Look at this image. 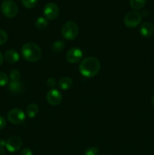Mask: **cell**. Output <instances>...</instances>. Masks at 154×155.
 <instances>
[{
  "label": "cell",
  "instance_id": "obj_1",
  "mask_svg": "<svg viewBox=\"0 0 154 155\" xmlns=\"http://www.w3.org/2000/svg\"><path fill=\"white\" fill-rule=\"evenodd\" d=\"M101 69V63L94 57H88L82 60L80 62L79 70L83 77L86 78H91L98 74Z\"/></svg>",
  "mask_w": 154,
  "mask_h": 155
},
{
  "label": "cell",
  "instance_id": "obj_2",
  "mask_svg": "<svg viewBox=\"0 0 154 155\" xmlns=\"http://www.w3.org/2000/svg\"><path fill=\"white\" fill-rule=\"evenodd\" d=\"M21 55L24 60L30 62H36L42 57L41 48L34 42H27L21 48Z\"/></svg>",
  "mask_w": 154,
  "mask_h": 155
},
{
  "label": "cell",
  "instance_id": "obj_3",
  "mask_svg": "<svg viewBox=\"0 0 154 155\" xmlns=\"http://www.w3.org/2000/svg\"><path fill=\"white\" fill-rule=\"evenodd\" d=\"M61 34L65 39H67V40H73V39H75L78 36V25L74 21H66L62 26Z\"/></svg>",
  "mask_w": 154,
  "mask_h": 155
},
{
  "label": "cell",
  "instance_id": "obj_4",
  "mask_svg": "<svg viewBox=\"0 0 154 155\" xmlns=\"http://www.w3.org/2000/svg\"><path fill=\"white\" fill-rule=\"evenodd\" d=\"M1 12L8 18H13L18 15V7L11 0H5L1 5Z\"/></svg>",
  "mask_w": 154,
  "mask_h": 155
},
{
  "label": "cell",
  "instance_id": "obj_5",
  "mask_svg": "<svg viewBox=\"0 0 154 155\" xmlns=\"http://www.w3.org/2000/svg\"><path fill=\"white\" fill-rule=\"evenodd\" d=\"M142 21L141 14L136 11L129 12L124 18V24L128 28H134L140 24Z\"/></svg>",
  "mask_w": 154,
  "mask_h": 155
},
{
  "label": "cell",
  "instance_id": "obj_6",
  "mask_svg": "<svg viewBox=\"0 0 154 155\" xmlns=\"http://www.w3.org/2000/svg\"><path fill=\"white\" fill-rule=\"evenodd\" d=\"M8 120L11 124L18 125L22 124L26 117L25 113L20 108H13L10 110L7 115Z\"/></svg>",
  "mask_w": 154,
  "mask_h": 155
},
{
  "label": "cell",
  "instance_id": "obj_7",
  "mask_svg": "<svg viewBox=\"0 0 154 155\" xmlns=\"http://www.w3.org/2000/svg\"><path fill=\"white\" fill-rule=\"evenodd\" d=\"M43 14L45 19L48 20V21H53V20L56 19L59 15L58 6L55 3H48L44 7Z\"/></svg>",
  "mask_w": 154,
  "mask_h": 155
},
{
  "label": "cell",
  "instance_id": "obj_8",
  "mask_svg": "<svg viewBox=\"0 0 154 155\" xmlns=\"http://www.w3.org/2000/svg\"><path fill=\"white\" fill-rule=\"evenodd\" d=\"M23 145V141L21 137L17 136H11L7 141H6L5 148L10 152H16L19 151Z\"/></svg>",
  "mask_w": 154,
  "mask_h": 155
},
{
  "label": "cell",
  "instance_id": "obj_9",
  "mask_svg": "<svg viewBox=\"0 0 154 155\" xmlns=\"http://www.w3.org/2000/svg\"><path fill=\"white\" fill-rule=\"evenodd\" d=\"M62 94L56 89H51L46 95V100L49 104L57 106L62 101Z\"/></svg>",
  "mask_w": 154,
  "mask_h": 155
},
{
  "label": "cell",
  "instance_id": "obj_10",
  "mask_svg": "<svg viewBox=\"0 0 154 155\" xmlns=\"http://www.w3.org/2000/svg\"><path fill=\"white\" fill-rule=\"evenodd\" d=\"M83 56V53L81 49L79 48H71L70 49L68 50L66 54V59L69 63L70 64H76L80 60H82Z\"/></svg>",
  "mask_w": 154,
  "mask_h": 155
},
{
  "label": "cell",
  "instance_id": "obj_11",
  "mask_svg": "<svg viewBox=\"0 0 154 155\" xmlns=\"http://www.w3.org/2000/svg\"><path fill=\"white\" fill-rule=\"evenodd\" d=\"M140 33L143 37H150L154 33V26L153 24L149 22H144L140 25Z\"/></svg>",
  "mask_w": 154,
  "mask_h": 155
},
{
  "label": "cell",
  "instance_id": "obj_12",
  "mask_svg": "<svg viewBox=\"0 0 154 155\" xmlns=\"http://www.w3.org/2000/svg\"><path fill=\"white\" fill-rule=\"evenodd\" d=\"M4 59L8 64H15L19 61L20 54L15 50L9 49L5 54Z\"/></svg>",
  "mask_w": 154,
  "mask_h": 155
},
{
  "label": "cell",
  "instance_id": "obj_13",
  "mask_svg": "<svg viewBox=\"0 0 154 155\" xmlns=\"http://www.w3.org/2000/svg\"><path fill=\"white\" fill-rule=\"evenodd\" d=\"M8 90L12 94L18 95L24 91V86L21 81H11L8 83Z\"/></svg>",
  "mask_w": 154,
  "mask_h": 155
},
{
  "label": "cell",
  "instance_id": "obj_14",
  "mask_svg": "<svg viewBox=\"0 0 154 155\" xmlns=\"http://www.w3.org/2000/svg\"><path fill=\"white\" fill-rule=\"evenodd\" d=\"M72 84H73V81L70 77H63L59 80L57 86H58L59 89L61 90L66 91L72 87Z\"/></svg>",
  "mask_w": 154,
  "mask_h": 155
},
{
  "label": "cell",
  "instance_id": "obj_15",
  "mask_svg": "<svg viewBox=\"0 0 154 155\" xmlns=\"http://www.w3.org/2000/svg\"><path fill=\"white\" fill-rule=\"evenodd\" d=\"M39 113V107L36 104L32 103V104H29L27 107V110H26V114H27V117L30 118H33L36 116Z\"/></svg>",
  "mask_w": 154,
  "mask_h": 155
},
{
  "label": "cell",
  "instance_id": "obj_16",
  "mask_svg": "<svg viewBox=\"0 0 154 155\" xmlns=\"http://www.w3.org/2000/svg\"><path fill=\"white\" fill-rule=\"evenodd\" d=\"M65 48V42L63 40H56L51 44V50L53 52L60 53Z\"/></svg>",
  "mask_w": 154,
  "mask_h": 155
},
{
  "label": "cell",
  "instance_id": "obj_17",
  "mask_svg": "<svg viewBox=\"0 0 154 155\" xmlns=\"http://www.w3.org/2000/svg\"><path fill=\"white\" fill-rule=\"evenodd\" d=\"M146 0H130V6L134 10H140L146 5Z\"/></svg>",
  "mask_w": 154,
  "mask_h": 155
},
{
  "label": "cell",
  "instance_id": "obj_18",
  "mask_svg": "<svg viewBox=\"0 0 154 155\" xmlns=\"http://www.w3.org/2000/svg\"><path fill=\"white\" fill-rule=\"evenodd\" d=\"M35 25H36V28L39 29V30H45L48 26V20L45 19V18H42V17H39L36 19Z\"/></svg>",
  "mask_w": 154,
  "mask_h": 155
},
{
  "label": "cell",
  "instance_id": "obj_19",
  "mask_svg": "<svg viewBox=\"0 0 154 155\" xmlns=\"http://www.w3.org/2000/svg\"><path fill=\"white\" fill-rule=\"evenodd\" d=\"M21 72L18 69H13L9 73V79L11 81H20L21 79Z\"/></svg>",
  "mask_w": 154,
  "mask_h": 155
},
{
  "label": "cell",
  "instance_id": "obj_20",
  "mask_svg": "<svg viewBox=\"0 0 154 155\" xmlns=\"http://www.w3.org/2000/svg\"><path fill=\"white\" fill-rule=\"evenodd\" d=\"M9 77L5 73L0 71V86H5L8 84Z\"/></svg>",
  "mask_w": 154,
  "mask_h": 155
},
{
  "label": "cell",
  "instance_id": "obj_21",
  "mask_svg": "<svg viewBox=\"0 0 154 155\" xmlns=\"http://www.w3.org/2000/svg\"><path fill=\"white\" fill-rule=\"evenodd\" d=\"M38 0H22V4L27 8H33L36 5Z\"/></svg>",
  "mask_w": 154,
  "mask_h": 155
},
{
  "label": "cell",
  "instance_id": "obj_22",
  "mask_svg": "<svg viewBox=\"0 0 154 155\" xmlns=\"http://www.w3.org/2000/svg\"><path fill=\"white\" fill-rule=\"evenodd\" d=\"M98 151H99V150L96 147H90L85 150V151L84 152V155H98Z\"/></svg>",
  "mask_w": 154,
  "mask_h": 155
},
{
  "label": "cell",
  "instance_id": "obj_23",
  "mask_svg": "<svg viewBox=\"0 0 154 155\" xmlns=\"http://www.w3.org/2000/svg\"><path fill=\"white\" fill-rule=\"evenodd\" d=\"M8 40V34L5 30L0 29V45L5 43Z\"/></svg>",
  "mask_w": 154,
  "mask_h": 155
},
{
  "label": "cell",
  "instance_id": "obj_24",
  "mask_svg": "<svg viewBox=\"0 0 154 155\" xmlns=\"http://www.w3.org/2000/svg\"><path fill=\"white\" fill-rule=\"evenodd\" d=\"M55 85H56V80L54 78V77H49V78L47 80V86H48V87L53 89V88L55 86Z\"/></svg>",
  "mask_w": 154,
  "mask_h": 155
},
{
  "label": "cell",
  "instance_id": "obj_25",
  "mask_svg": "<svg viewBox=\"0 0 154 155\" xmlns=\"http://www.w3.org/2000/svg\"><path fill=\"white\" fill-rule=\"evenodd\" d=\"M21 155H33V151H31V149L26 148H24V149L21 151Z\"/></svg>",
  "mask_w": 154,
  "mask_h": 155
},
{
  "label": "cell",
  "instance_id": "obj_26",
  "mask_svg": "<svg viewBox=\"0 0 154 155\" xmlns=\"http://www.w3.org/2000/svg\"><path fill=\"white\" fill-rule=\"evenodd\" d=\"M6 126V120L5 119L4 117L0 115V130L5 128Z\"/></svg>",
  "mask_w": 154,
  "mask_h": 155
},
{
  "label": "cell",
  "instance_id": "obj_27",
  "mask_svg": "<svg viewBox=\"0 0 154 155\" xmlns=\"http://www.w3.org/2000/svg\"><path fill=\"white\" fill-rule=\"evenodd\" d=\"M6 145V142L4 139H0V148H4Z\"/></svg>",
  "mask_w": 154,
  "mask_h": 155
},
{
  "label": "cell",
  "instance_id": "obj_28",
  "mask_svg": "<svg viewBox=\"0 0 154 155\" xmlns=\"http://www.w3.org/2000/svg\"><path fill=\"white\" fill-rule=\"evenodd\" d=\"M3 61H4V57H3L2 54V52H1V51H0V66H1V65L2 64Z\"/></svg>",
  "mask_w": 154,
  "mask_h": 155
},
{
  "label": "cell",
  "instance_id": "obj_29",
  "mask_svg": "<svg viewBox=\"0 0 154 155\" xmlns=\"http://www.w3.org/2000/svg\"><path fill=\"white\" fill-rule=\"evenodd\" d=\"M0 155H6V151L4 148H0Z\"/></svg>",
  "mask_w": 154,
  "mask_h": 155
},
{
  "label": "cell",
  "instance_id": "obj_30",
  "mask_svg": "<svg viewBox=\"0 0 154 155\" xmlns=\"http://www.w3.org/2000/svg\"><path fill=\"white\" fill-rule=\"evenodd\" d=\"M152 106H153V107H154V95L152 96Z\"/></svg>",
  "mask_w": 154,
  "mask_h": 155
},
{
  "label": "cell",
  "instance_id": "obj_31",
  "mask_svg": "<svg viewBox=\"0 0 154 155\" xmlns=\"http://www.w3.org/2000/svg\"><path fill=\"white\" fill-rule=\"evenodd\" d=\"M102 155H106V154H102Z\"/></svg>",
  "mask_w": 154,
  "mask_h": 155
}]
</instances>
